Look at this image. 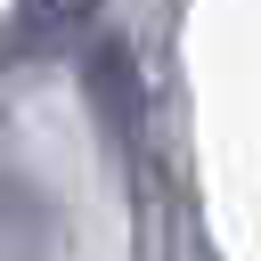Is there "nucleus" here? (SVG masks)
Returning <instances> with one entry per match:
<instances>
[{
	"instance_id": "nucleus-1",
	"label": "nucleus",
	"mask_w": 261,
	"mask_h": 261,
	"mask_svg": "<svg viewBox=\"0 0 261 261\" xmlns=\"http://www.w3.org/2000/svg\"><path fill=\"white\" fill-rule=\"evenodd\" d=\"M73 57H82V98H90L106 147L130 163V155H139V122H147V82H139L130 41H122V33H90Z\"/></svg>"
},
{
	"instance_id": "nucleus-2",
	"label": "nucleus",
	"mask_w": 261,
	"mask_h": 261,
	"mask_svg": "<svg viewBox=\"0 0 261 261\" xmlns=\"http://www.w3.org/2000/svg\"><path fill=\"white\" fill-rule=\"evenodd\" d=\"M90 33H98V0H8V16H0V73L65 65Z\"/></svg>"
}]
</instances>
